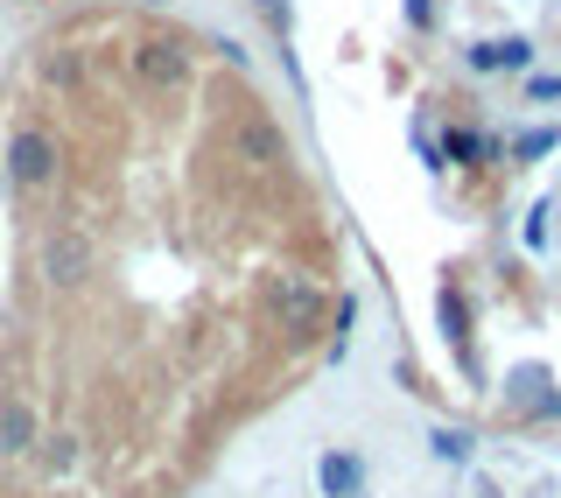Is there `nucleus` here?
Here are the masks:
<instances>
[{"mask_svg": "<svg viewBox=\"0 0 561 498\" xmlns=\"http://www.w3.org/2000/svg\"><path fill=\"white\" fill-rule=\"evenodd\" d=\"M428 450L443 456V464H463V456H470V429H449V421H443V429L428 435Z\"/></svg>", "mask_w": 561, "mask_h": 498, "instance_id": "obj_9", "label": "nucleus"}, {"mask_svg": "<svg viewBox=\"0 0 561 498\" xmlns=\"http://www.w3.org/2000/svg\"><path fill=\"white\" fill-rule=\"evenodd\" d=\"M239 148L253 155V162H280V155H288V148H280V134L267 127V120H245V127H239Z\"/></svg>", "mask_w": 561, "mask_h": 498, "instance_id": "obj_8", "label": "nucleus"}, {"mask_svg": "<svg viewBox=\"0 0 561 498\" xmlns=\"http://www.w3.org/2000/svg\"><path fill=\"white\" fill-rule=\"evenodd\" d=\"M408 14H414V22H428V0H408Z\"/></svg>", "mask_w": 561, "mask_h": 498, "instance_id": "obj_12", "label": "nucleus"}, {"mask_svg": "<svg viewBox=\"0 0 561 498\" xmlns=\"http://www.w3.org/2000/svg\"><path fill=\"white\" fill-rule=\"evenodd\" d=\"M35 450V415L22 400H8L0 407V456H28Z\"/></svg>", "mask_w": 561, "mask_h": 498, "instance_id": "obj_6", "label": "nucleus"}, {"mask_svg": "<svg viewBox=\"0 0 561 498\" xmlns=\"http://www.w3.org/2000/svg\"><path fill=\"white\" fill-rule=\"evenodd\" d=\"M274 309H280V324L309 330V324H316V309H323V295H316L302 274H280V281H274Z\"/></svg>", "mask_w": 561, "mask_h": 498, "instance_id": "obj_3", "label": "nucleus"}, {"mask_svg": "<svg viewBox=\"0 0 561 498\" xmlns=\"http://www.w3.org/2000/svg\"><path fill=\"white\" fill-rule=\"evenodd\" d=\"M316 485H323L330 498H358L365 485V471H358V456H344V450H330L323 464H316Z\"/></svg>", "mask_w": 561, "mask_h": 498, "instance_id": "obj_5", "label": "nucleus"}, {"mask_svg": "<svg viewBox=\"0 0 561 498\" xmlns=\"http://www.w3.org/2000/svg\"><path fill=\"white\" fill-rule=\"evenodd\" d=\"M526 57H534V43H526V35H505V43H478V49H470V64H478V70H499V64H526Z\"/></svg>", "mask_w": 561, "mask_h": 498, "instance_id": "obj_7", "label": "nucleus"}, {"mask_svg": "<svg viewBox=\"0 0 561 498\" xmlns=\"http://www.w3.org/2000/svg\"><path fill=\"white\" fill-rule=\"evenodd\" d=\"M43 274L57 281V288H78V281L92 274V239L84 233H49L43 239Z\"/></svg>", "mask_w": 561, "mask_h": 498, "instance_id": "obj_2", "label": "nucleus"}, {"mask_svg": "<svg viewBox=\"0 0 561 498\" xmlns=\"http://www.w3.org/2000/svg\"><path fill=\"white\" fill-rule=\"evenodd\" d=\"M8 176H14V183H28V190H43L49 176H57V140L22 127V134L8 140Z\"/></svg>", "mask_w": 561, "mask_h": 498, "instance_id": "obj_1", "label": "nucleus"}, {"mask_svg": "<svg viewBox=\"0 0 561 498\" xmlns=\"http://www.w3.org/2000/svg\"><path fill=\"white\" fill-rule=\"evenodd\" d=\"M449 155H463V162H470V155H484V134H449Z\"/></svg>", "mask_w": 561, "mask_h": 498, "instance_id": "obj_11", "label": "nucleus"}, {"mask_svg": "<svg viewBox=\"0 0 561 498\" xmlns=\"http://www.w3.org/2000/svg\"><path fill=\"white\" fill-rule=\"evenodd\" d=\"M134 70H140V78H148V84H183V49H175V43H140L134 49Z\"/></svg>", "mask_w": 561, "mask_h": 498, "instance_id": "obj_4", "label": "nucleus"}, {"mask_svg": "<svg viewBox=\"0 0 561 498\" xmlns=\"http://www.w3.org/2000/svg\"><path fill=\"white\" fill-rule=\"evenodd\" d=\"M49 464H57V471H70V464H78V442H70V435H57V442H49Z\"/></svg>", "mask_w": 561, "mask_h": 498, "instance_id": "obj_10", "label": "nucleus"}]
</instances>
